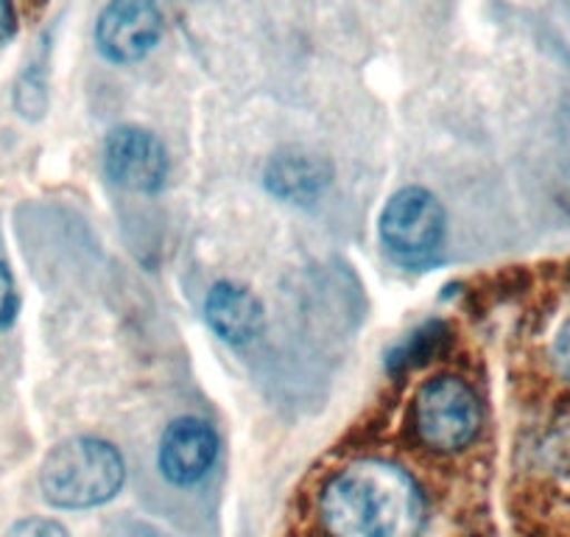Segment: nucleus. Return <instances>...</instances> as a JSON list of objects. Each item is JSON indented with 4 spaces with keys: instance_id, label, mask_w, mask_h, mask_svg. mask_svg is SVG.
I'll return each mask as SVG.
<instances>
[{
    "instance_id": "nucleus-13",
    "label": "nucleus",
    "mask_w": 570,
    "mask_h": 537,
    "mask_svg": "<svg viewBox=\"0 0 570 537\" xmlns=\"http://www.w3.org/2000/svg\"><path fill=\"white\" fill-rule=\"evenodd\" d=\"M9 537H68V531H65L57 520L29 518L20 520L18 526H12Z\"/></svg>"
},
{
    "instance_id": "nucleus-14",
    "label": "nucleus",
    "mask_w": 570,
    "mask_h": 537,
    "mask_svg": "<svg viewBox=\"0 0 570 537\" xmlns=\"http://www.w3.org/2000/svg\"><path fill=\"white\" fill-rule=\"evenodd\" d=\"M553 361H557V370L570 381V320L559 328L553 339Z\"/></svg>"
},
{
    "instance_id": "nucleus-4",
    "label": "nucleus",
    "mask_w": 570,
    "mask_h": 537,
    "mask_svg": "<svg viewBox=\"0 0 570 537\" xmlns=\"http://www.w3.org/2000/svg\"><path fill=\"white\" fill-rule=\"evenodd\" d=\"M381 241L400 266H434L445 246V207L416 185L397 191L381 213Z\"/></svg>"
},
{
    "instance_id": "nucleus-3",
    "label": "nucleus",
    "mask_w": 570,
    "mask_h": 537,
    "mask_svg": "<svg viewBox=\"0 0 570 537\" xmlns=\"http://www.w3.org/2000/svg\"><path fill=\"white\" fill-rule=\"evenodd\" d=\"M414 431L436 453H459L473 446L484 426V407L468 381L440 375L422 383L411 409Z\"/></svg>"
},
{
    "instance_id": "nucleus-15",
    "label": "nucleus",
    "mask_w": 570,
    "mask_h": 537,
    "mask_svg": "<svg viewBox=\"0 0 570 537\" xmlns=\"http://www.w3.org/2000/svg\"><path fill=\"white\" fill-rule=\"evenodd\" d=\"M18 31V12H14L12 0H0V46L12 40Z\"/></svg>"
},
{
    "instance_id": "nucleus-11",
    "label": "nucleus",
    "mask_w": 570,
    "mask_h": 537,
    "mask_svg": "<svg viewBox=\"0 0 570 537\" xmlns=\"http://www.w3.org/2000/svg\"><path fill=\"white\" fill-rule=\"evenodd\" d=\"M14 107L20 109L23 118H40L46 113V85L40 81V76L26 74L20 79L18 90H14Z\"/></svg>"
},
{
    "instance_id": "nucleus-9",
    "label": "nucleus",
    "mask_w": 570,
    "mask_h": 537,
    "mask_svg": "<svg viewBox=\"0 0 570 537\" xmlns=\"http://www.w3.org/2000/svg\"><path fill=\"white\" fill-rule=\"evenodd\" d=\"M333 168L308 152H283L266 168V185L274 196L288 202H308L331 185Z\"/></svg>"
},
{
    "instance_id": "nucleus-8",
    "label": "nucleus",
    "mask_w": 570,
    "mask_h": 537,
    "mask_svg": "<svg viewBox=\"0 0 570 537\" xmlns=\"http://www.w3.org/2000/svg\"><path fill=\"white\" fill-rule=\"evenodd\" d=\"M205 320L210 331L233 348H246L266 328L261 300L238 283H218L210 289L205 300Z\"/></svg>"
},
{
    "instance_id": "nucleus-5",
    "label": "nucleus",
    "mask_w": 570,
    "mask_h": 537,
    "mask_svg": "<svg viewBox=\"0 0 570 537\" xmlns=\"http://www.w3.org/2000/svg\"><path fill=\"white\" fill-rule=\"evenodd\" d=\"M168 152L157 135L140 126H118L104 140V174L131 194H157L166 185Z\"/></svg>"
},
{
    "instance_id": "nucleus-1",
    "label": "nucleus",
    "mask_w": 570,
    "mask_h": 537,
    "mask_svg": "<svg viewBox=\"0 0 570 537\" xmlns=\"http://www.w3.org/2000/svg\"><path fill=\"white\" fill-rule=\"evenodd\" d=\"M320 512L331 537H420L425 498L400 465L361 459L327 481Z\"/></svg>"
},
{
    "instance_id": "nucleus-6",
    "label": "nucleus",
    "mask_w": 570,
    "mask_h": 537,
    "mask_svg": "<svg viewBox=\"0 0 570 537\" xmlns=\"http://www.w3.org/2000/svg\"><path fill=\"white\" fill-rule=\"evenodd\" d=\"M163 26L155 0H109L96 23L98 51L115 65L140 62L157 48Z\"/></svg>"
},
{
    "instance_id": "nucleus-12",
    "label": "nucleus",
    "mask_w": 570,
    "mask_h": 537,
    "mask_svg": "<svg viewBox=\"0 0 570 537\" xmlns=\"http://www.w3.org/2000/svg\"><path fill=\"white\" fill-rule=\"evenodd\" d=\"M20 314V292L14 283L12 268L7 263H0V331L14 325Z\"/></svg>"
},
{
    "instance_id": "nucleus-10",
    "label": "nucleus",
    "mask_w": 570,
    "mask_h": 537,
    "mask_svg": "<svg viewBox=\"0 0 570 537\" xmlns=\"http://www.w3.org/2000/svg\"><path fill=\"white\" fill-rule=\"evenodd\" d=\"M451 331H448L445 322H422L420 328H414L411 333H405V339H400L386 355L389 372L400 375V372H409L414 367L428 364L440 350H445Z\"/></svg>"
},
{
    "instance_id": "nucleus-7",
    "label": "nucleus",
    "mask_w": 570,
    "mask_h": 537,
    "mask_svg": "<svg viewBox=\"0 0 570 537\" xmlns=\"http://www.w3.org/2000/svg\"><path fill=\"white\" fill-rule=\"evenodd\" d=\"M160 470L171 485L194 487L218 459V435L199 418H179L160 440Z\"/></svg>"
},
{
    "instance_id": "nucleus-2",
    "label": "nucleus",
    "mask_w": 570,
    "mask_h": 537,
    "mask_svg": "<svg viewBox=\"0 0 570 537\" xmlns=\"http://www.w3.org/2000/svg\"><path fill=\"white\" fill-rule=\"evenodd\" d=\"M126 481L118 448L98 437H70L51 448L40 468V490L57 509H90L112 501Z\"/></svg>"
}]
</instances>
